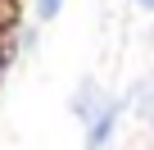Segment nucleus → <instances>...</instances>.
Masks as SVG:
<instances>
[{"label":"nucleus","mask_w":154,"mask_h":150,"mask_svg":"<svg viewBox=\"0 0 154 150\" xmlns=\"http://www.w3.org/2000/svg\"><path fill=\"white\" fill-rule=\"evenodd\" d=\"M136 5H140V9H154V0H136Z\"/></svg>","instance_id":"39448f33"},{"label":"nucleus","mask_w":154,"mask_h":150,"mask_svg":"<svg viewBox=\"0 0 154 150\" xmlns=\"http://www.w3.org/2000/svg\"><path fill=\"white\" fill-rule=\"evenodd\" d=\"M59 9H63V0H36V18H41V23L59 18Z\"/></svg>","instance_id":"20e7f679"},{"label":"nucleus","mask_w":154,"mask_h":150,"mask_svg":"<svg viewBox=\"0 0 154 150\" xmlns=\"http://www.w3.org/2000/svg\"><path fill=\"white\" fill-rule=\"evenodd\" d=\"M118 109H122V105H104V109H100V114L91 118V132H86V141H91V145H104V141L113 136V123H118Z\"/></svg>","instance_id":"f257e3e1"},{"label":"nucleus","mask_w":154,"mask_h":150,"mask_svg":"<svg viewBox=\"0 0 154 150\" xmlns=\"http://www.w3.org/2000/svg\"><path fill=\"white\" fill-rule=\"evenodd\" d=\"M131 105H136V114H140V118H154V82L136 87V100H131Z\"/></svg>","instance_id":"7ed1b4c3"},{"label":"nucleus","mask_w":154,"mask_h":150,"mask_svg":"<svg viewBox=\"0 0 154 150\" xmlns=\"http://www.w3.org/2000/svg\"><path fill=\"white\" fill-rule=\"evenodd\" d=\"M72 109H77V118H95L104 105H100V91H95V82H82V87H77V100H72Z\"/></svg>","instance_id":"f03ea898"}]
</instances>
